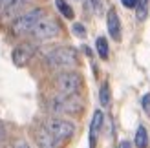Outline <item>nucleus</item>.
<instances>
[{
	"instance_id": "1",
	"label": "nucleus",
	"mask_w": 150,
	"mask_h": 148,
	"mask_svg": "<svg viewBox=\"0 0 150 148\" xmlns=\"http://www.w3.org/2000/svg\"><path fill=\"white\" fill-rule=\"evenodd\" d=\"M77 62L79 61H77V53H75V49L66 48V46L55 48V49H51L50 53L46 55V64L50 66V68H55V70L75 68Z\"/></svg>"
},
{
	"instance_id": "2",
	"label": "nucleus",
	"mask_w": 150,
	"mask_h": 148,
	"mask_svg": "<svg viewBox=\"0 0 150 148\" xmlns=\"http://www.w3.org/2000/svg\"><path fill=\"white\" fill-rule=\"evenodd\" d=\"M48 108L53 113H77L82 110V102L75 93H62L57 97H51Z\"/></svg>"
},
{
	"instance_id": "3",
	"label": "nucleus",
	"mask_w": 150,
	"mask_h": 148,
	"mask_svg": "<svg viewBox=\"0 0 150 148\" xmlns=\"http://www.w3.org/2000/svg\"><path fill=\"white\" fill-rule=\"evenodd\" d=\"M44 17L42 9H31L29 13H24L15 20L13 24V31L15 35H24V33H31V29L37 26V22Z\"/></svg>"
},
{
	"instance_id": "4",
	"label": "nucleus",
	"mask_w": 150,
	"mask_h": 148,
	"mask_svg": "<svg viewBox=\"0 0 150 148\" xmlns=\"http://www.w3.org/2000/svg\"><path fill=\"white\" fill-rule=\"evenodd\" d=\"M81 84H82L81 75L73 71H64L55 79V86L61 93H77Z\"/></svg>"
},
{
	"instance_id": "5",
	"label": "nucleus",
	"mask_w": 150,
	"mask_h": 148,
	"mask_svg": "<svg viewBox=\"0 0 150 148\" xmlns=\"http://www.w3.org/2000/svg\"><path fill=\"white\" fill-rule=\"evenodd\" d=\"M59 31H61V27H59L57 20L42 17L39 22H37V26L31 29V35L37 40H46V39H53V37H57Z\"/></svg>"
},
{
	"instance_id": "6",
	"label": "nucleus",
	"mask_w": 150,
	"mask_h": 148,
	"mask_svg": "<svg viewBox=\"0 0 150 148\" xmlns=\"http://www.w3.org/2000/svg\"><path fill=\"white\" fill-rule=\"evenodd\" d=\"M44 126H46L53 135H57L59 139H62V141H68V139L73 135V132H75L73 123L64 121V119H57V117H53V119H48Z\"/></svg>"
},
{
	"instance_id": "7",
	"label": "nucleus",
	"mask_w": 150,
	"mask_h": 148,
	"mask_svg": "<svg viewBox=\"0 0 150 148\" xmlns=\"http://www.w3.org/2000/svg\"><path fill=\"white\" fill-rule=\"evenodd\" d=\"M64 143L66 141H62V139H59L57 135H53L46 126H42L39 132H37V144L40 148H62Z\"/></svg>"
},
{
	"instance_id": "8",
	"label": "nucleus",
	"mask_w": 150,
	"mask_h": 148,
	"mask_svg": "<svg viewBox=\"0 0 150 148\" xmlns=\"http://www.w3.org/2000/svg\"><path fill=\"white\" fill-rule=\"evenodd\" d=\"M35 53V48L31 44H20L13 49V64L22 68V66H26L29 61H31V57Z\"/></svg>"
},
{
	"instance_id": "9",
	"label": "nucleus",
	"mask_w": 150,
	"mask_h": 148,
	"mask_svg": "<svg viewBox=\"0 0 150 148\" xmlns=\"http://www.w3.org/2000/svg\"><path fill=\"white\" fill-rule=\"evenodd\" d=\"M106 26H108V33L110 37L114 39L115 42L121 40V22H119V17L114 9L108 11V17H106Z\"/></svg>"
},
{
	"instance_id": "10",
	"label": "nucleus",
	"mask_w": 150,
	"mask_h": 148,
	"mask_svg": "<svg viewBox=\"0 0 150 148\" xmlns=\"http://www.w3.org/2000/svg\"><path fill=\"white\" fill-rule=\"evenodd\" d=\"M29 0H4V15L6 17H15V15H18L22 9L26 7V4Z\"/></svg>"
},
{
	"instance_id": "11",
	"label": "nucleus",
	"mask_w": 150,
	"mask_h": 148,
	"mask_svg": "<svg viewBox=\"0 0 150 148\" xmlns=\"http://www.w3.org/2000/svg\"><path fill=\"white\" fill-rule=\"evenodd\" d=\"M101 126H103V112H97L93 113V119H92V124H90V148H92L97 141V135L101 132Z\"/></svg>"
},
{
	"instance_id": "12",
	"label": "nucleus",
	"mask_w": 150,
	"mask_h": 148,
	"mask_svg": "<svg viewBox=\"0 0 150 148\" xmlns=\"http://www.w3.org/2000/svg\"><path fill=\"white\" fill-rule=\"evenodd\" d=\"M136 146L137 148H146V144H148V135H146V130H145V126H141L139 124V128H137V132H136Z\"/></svg>"
},
{
	"instance_id": "13",
	"label": "nucleus",
	"mask_w": 150,
	"mask_h": 148,
	"mask_svg": "<svg viewBox=\"0 0 150 148\" xmlns=\"http://www.w3.org/2000/svg\"><path fill=\"white\" fill-rule=\"evenodd\" d=\"M95 48H97V53H99V57L106 61V58H108V42H106V39H104V37H99V39H97Z\"/></svg>"
},
{
	"instance_id": "14",
	"label": "nucleus",
	"mask_w": 150,
	"mask_h": 148,
	"mask_svg": "<svg viewBox=\"0 0 150 148\" xmlns=\"http://www.w3.org/2000/svg\"><path fill=\"white\" fill-rule=\"evenodd\" d=\"M55 4H57V7H59V11H61L66 18H73V9L64 2V0H55Z\"/></svg>"
},
{
	"instance_id": "15",
	"label": "nucleus",
	"mask_w": 150,
	"mask_h": 148,
	"mask_svg": "<svg viewBox=\"0 0 150 148\" xmlns=\"http://www.w3.org/2000/svg\"><path fill=\"white\" fill-rule=\"evenodd\" d=\"M99 99H101V104H103V106H108V104H110V88H108V84H103V86H101Z\"/></svg>"
},
{
	"instance_id": "16",
	"label": "nucleus",
	"mask_w": 150,
	"mask_h": 148,
	"mask_svg": "<svg viewBox=\"0 0 150 148\" xmlns=\"http://www.w3.org/2000/svg\"><path fill=\"white\" fill-rule=\"evenodd\" d=\"M148 15V2L146 0H141V4L137 7V20H145Z\"/></svg>"
},
{
	"instance_id": "17",
	"label": "nucleus",
	"mask_w": 150,
	"mask_h": 148,
	"mask_svg": "<svg viewBox=\"0 0 150 148\" xmlns=\"http://www.w3.org/2000/svg\"><path fill=\"white\" fill-rule=\"evenodd\" d=\"M73 33L79 35V37H86V29H84V26H81V24H73Z\"/></svg>"
},
{
	"instance_id": "18",
	"label": "nucleus",
	"mask_w": 150,
	"mask_h": 148,
	"mask_svg": "<svg viewBox=\"0 0 150 148\" xmlns=\"http://www.w3.org/2000/svg\"><path fill=\"white\" fill-rule=\"evenodd\" d=\"M141 104H143V108H145V112L150 115V93H146L145 97H143V101H141Z\"/></svg>"
},
{
	"instance_id": "19",
	"label": "nucleus",
	"mask_w": 150,
	"mask_h": 148,
	"mask_svg": "<svg viewBox=\"0 0 150 148\" xmlns=\"http://www.w3.org/2000/svg\"><path fill=\"white\" fill-rule=\"evenodd\" d=\"M92 6H93V9H95L97 15L103 11V2H101V0H92Z\"/></svg>"
},
{
	"instance_id": "20",
	"label": "nucleus",
	"mask_w": 150,
	"mask_h": 148,
	"mask_svg": "<svg viewBox=\"0 0 150 148\" xmlns=\"http://www.w3.org/2000/svg\"><path fill=\"white\" fill-rule=\"evenodd\" d=\"M123 2V6H126V7H136L137 6V0H121Z\"/></svg>"
},
{
	"instance_id": "21",
	"label": "nucleus",
	"mask_w": 150,
	"mask_h": 148,
	"mask_svg": "<svg viewBox=\"0 0 150 148\" xmlns=\"http://www.w3.org/2000/svg\"><path fill=\"white\" fill-rule=\"evenodd\" d=\"M6 139V126H4V123L0 121V143H2Z\"/></svg>"
},
{
	"instance_id": "22",
	"label": "nucleus",
	"mask_w": 150,
	"mask_h": 148,
	"mask_svg": "<svg viewBox=\"0 0 150 148\" xmlns=\"http://www.w3.org/2000/svg\"><path fill=\"white\" fill-rule=\"evenodd\" d=\"M13 148H31V146H29L26 141H17V143H15V146Z\"/></svg>"
},
{
	"instance_id": "23",
	"label": "nucleus",
	"mask_w": 150,
	"mask_h": 148,
	"mask_svg": "<svg viewBox=\"0 0 150 148\" xmlns=\"http://www.w3.org/2000/svg\"><path fill=\"white\" fill-rule=\"evenodd\" d=\"M119 148H130V143L128 141H123L121 144H119Z\"/></svg>"
},
{
	"instance_id": "24",
	"label": "nucleus",
	"mask_w": 150,
	"mask_h": 148,
	"mask_svg": "<svg viewBox=\"0 0 150 148\" xmlns=\"http://www.w3.org/2000/svg\"><path fill=\"white\" fill-rule=\"evenodd\" d=\"M2 7H4V0H0V9H2Z\"/></svg>"
}]
</instances>
